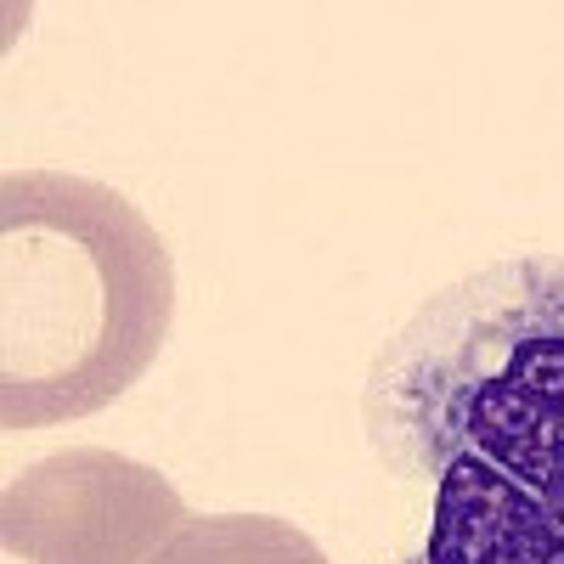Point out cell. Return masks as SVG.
<instances>
[{
    "label": "cell",
    "mask_w": 564,
    "mask_h": 564,
    "mask_svg": "<svg viewBox=\"0 0 564 564\" xmlns=\"http://www.w3.org/2000/svg\"><path fill=\"white\" fill-rule=\"evenodd\" d=\"M170 249L124 193L63 170L0 181V430L113 406L164 350Z\"/></svg>",
    "instance_id": "obj_1"
},
{
    "label": "cell",
    "mask_w": 564,
    "mask_h": 564,
    "mask_svg": "<svg viewBox=\"0 0 564 564\" xmlns=\"http://www.w3.org/2000/svg\"><path fill=\"white\" fill-rule=\"evenodd\" d=\"M497 276L508 294L430 345V441L491 463L564 531V265L531 260Z\"/></svg>",
    "instance_id": "obj_2"
},
{
    "label": "cell",
    "mask_w": 564,
    "mask_h": 564,
    "mask_svg": "<svg viewBox=\"0 0 564 564\" xmlns=\"http://www.w3.org/2000/svg\"><path fill=\"white\" fill-rule=\"evenodd\" d=\"M186 520L159 468L108 446L40 457L0 491V547L23 564H148Z\"/></svg>",
    "instance_id": "obj_3"
},
{
    "label": "cell",
    "mask_w": 564,
    "mask_h": 564,
    "mask_svg": "<svg viewBox=\"0 0 564 564\" xmlns=\"http://www.w3.org/2000/svg\"><path fill=\"white\" fill-rule=\"evenodd\" d=\"M412 564H564V531L491 463L446 457L430 536Z\"/></svg>",
    "instance_id": "obj_4"
},
{
    "label": "cell",
    "mask_w": 564,
    "mask_h": 564,
    "mask_svg": "<svg viewBox=\"0 0 564 564\" xmlns=\"http://www.w3.org/2000/svg\"><path fill=\"white\" fill-rule=\"evenodd\" d=\"M148 564H327L322 547L271 513H193Z\"/></svg>",
    "instance_id": "obj_5"
}]
</instances>
